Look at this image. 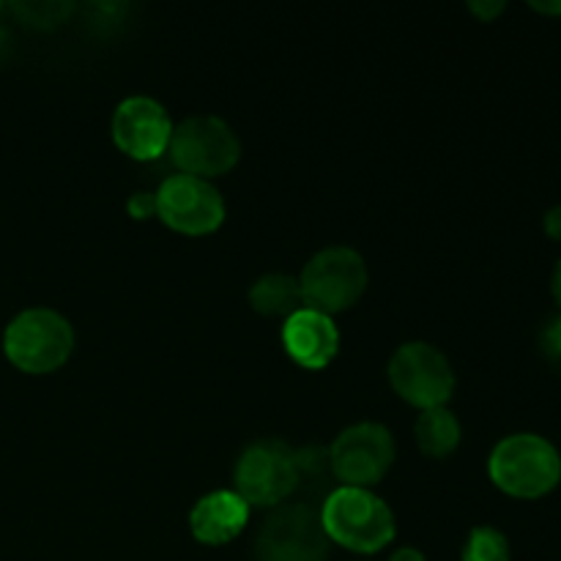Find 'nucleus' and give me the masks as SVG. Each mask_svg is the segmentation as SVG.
<instances>
[{"label":"nucleus","instance_id":"1","mask_svg":"<svg viewBox=\"0 0 561 561\" xmlns=\"http://www.w3.org/2000/svg\"><path fill=\"white\" fill-rule=\"evenodd\" d=\"M321 524L329 542L351 553H378L394 540V515L383 499L365 488H334L321 507Z\"/></svg>","mask_w":561,"mask_h":561},{"label":"nucleus","instance_id":"2","mask_svg":"<svg viewBox=\"0 0 561 561\" xmlns=\"http://www.w3.org/2000/svg\"><path fill=\"white\" fill-rule=\"evenodd\" d=\"M488 474L507 496L535 502L559 488L561 455L548 438L537 433H513L493 447Z\"/></svg>","mask_w":561,"mask_h":561},{"label":"nucleus","instance_id":"3","mask_svg":"<svg viewBox=\"0 0 561 561\" xmlns=\"http://www.w3.org/2000/svg\"><path fill=\"white\" fill-rule=\"evenodd\" d=\"M3 351L16 370L47 376L69 362L75 351V329L49 307H31L5 327Z\"/></svg>","mask_w":561,"mask_h":561},{"label":"nucleus","instance_id":"4","mask_svg":"<svg viewBox=\"0 0 561 561\" xmlns=\"http://www.w3.org/2000/svg\"><path fill=\"white\" fill-rule=\"evenodd\" d=\"M370 274L365 257L351 247H327L307 261L299 288L307 310L334 318L365 296Z\"/></svg>","mask_w":561,"mask_h":561},{"label":"nucleus","instance_id":"5","mask_svg":"<svg viewBox=\"0 0 561 561\" xmlns=\"http://www.w3.org/2000/svg\"><path fill=\"white\" fill-rule=\"evenodd\" d=\"M168 153L179 173L211 181L239 164L241 142L228 121L217 115H192L173 126Z\"/></svg>","mask_w":561,"mask_h":561},{"label":"nucleus","instance_id":"6","mask_svg":"<svg viewBox=\"0 0 561 561\" xmlns=\"http://www.w3.org/2000/svg\"><path fill=\"white\" fill-rule=\"evenodd\" d=\"M236 493L250 507H279L299 491V463L296 449L279 438H263L250 444L236 460Z\"/></svg>","mask_w":561,"mask_h":561},{"label":"nucleus","instance_id":"7","mask_svg":"<svg viewBox=\"0 0 561 561\" xmlns=\"http://www.w3.org/2000/svg\"><path fill=\"white\" fill-rule=\"evenodd\" d=\"M329 548L321 510L301 502L274 507L255 537L257 561H327Z\"/></svg>","mask_w":561,"mask_h":561},{"label":"nucleus","instance_id":"8","mask_svg":"<svg viewBox=\"0 0 561 561\" xmlns=\"http://www.w3.org/2000/svg\"><path fill=\"white\" fill-rule=\"evenodd\" d=\"M394 394L414 409L427 411L447 405L455 392V370L447 356L431 343H405L387 367Z\"/></svg>","mask_w":561,"mask_h":561},{"label":"nucleus","instance_id":"9","mask_svg":"<svg viewBox=\"0 0 561 561\" xmlns=\"http://www.w3.org/2000/svg\"><path fill=\"white\" fill-rule=\"evenodd\" d=\"M327 453L334 480L343 488L370 491L392 469L394 438L381 422H356L334 438Z\"/></svg>","mask_w":561,"mask_h":561},{"label":"nucleus","instance_id":"10","mask_svg":"<svg viewBox=\"0 0 561 561\" xmlns=\"http://www.w3.org/2000/svg\"><path fill=\"white\" fill-rule=\"evenodd\" d=\"M153 195H157V217L175 233L208 236L222 228L225 201L211 181L175 173L164 179Z\"/></svg>","mask_w":561,"mask_h":561},{"label":"nucleus","instance_id":"11","mask_svg":"<svg viewBox=\"0 0 561 561\" xmlns=\"http://www.w3.org/2000/svg\"><path fill=\"white\" fill-rule=\"evenodd\" d=\"M173 137L170 113L151 96H129L113 113V140L126 157L153 162L168 153Z\"/></svg>","mask_w":561,"mask_h":561},{"label":"nucleus","instance_id":"12","mask_svg":"<svg viewBox=\"0 0 561 561\" xmlns=\"http://www.w3.org/2000/svg\"><path fill=\"white\" fill-rule=\"evenodd\" d=\"M283 345L290 359L305 370H323L340 351V332L334 318L301 307L283 323Z\"/></svg>","mask_w":561,"mask_h":561},{"label":"nucleus","instance_id":"13","mask_svg":"<svg viewBox=\"0 0 561 561\" xmlns=\"http://www.w3.org/2000/svg\"><path fill=\"white\" fill-rule=\"evenodd\" d=\"M250 520V504L236 491H214L203 496L190 513L192 537L203 546H228L244 531Z\"/></svg>","mask_w":561,"mask_h":561},{"label":"nucleus","instance_id":"14","mask_svg":"<svg viewBox=\"0 0 561 561\" xmlns=\"http://www.w3.org/2000/svg\"><path fill=\"white\" fill-rule=\"evenodd\" d=\"M416 447L422 449V455L433 460H444L460 447V422L447 405H438V409H427L416 416L414 425Z\"/></svg>","mask_w":561,"mask_h":561},{"label":"nucleus","instance_id":"15","mask_svg":"<svg viewBox=\"0 0 561 561\" xmlns=\"http://www.w3.org/2000/svg\"><path fill=\"white\" fill-rule=\"evenodd\" d=\"M250 305L252 310L261 312L266 318H290L294 312H299L305 307L301 301V288L299 279L290 277V274H263L261 279H255V285L250 288Z\"/></svg>","mask_w":561,"mask_h":561},{"label":"nucleus","instance_id":"16","mask_svg":"<svg viewBox=\"0 0 561 561\" xmlns=\"http://www.w3.org/2000/svg\"><path fill=\"white\" fill-rule=\"evenodd\" d=\"M510 540L493 526H477L469 531L463 546V561H510Z\"/></svg>","mask_w":561,"mask_h":561},{"label":"nucleus","instance_id":"17","mask_svg":"<svg viewBox=\"0 0 561 561\" xmlns=\"http://www.w3.org/2000/svg\"><path fill=\"white\" fill-rule=\"evenodd\" d=\"M11 11H14V14L20 16L27 27H42V31H47V27L64 25L66 16L75 11V5L55 3V0H38V3L36 0H27V3L11 5Z\"/></svg>","mask_w":561,"mask_h":561},{"label":"nucleus","instance_id":"18","mask_svg":"<svg viewBox=\"0 0 561 561\" xmlns=\"http://www.w3.org/2000/svg\"><path fill=\"white\" fill-rule=\"evenodd\" d=\"M126 211H129L131 219L142 222L148 217H157V195L153 192H137V195L129 197L126 203Z\"/></svg>","mask_w":561,"mask_h":561},{"label":"nucleus","instance_id":"19","mask_svg":"<svg viewBox=\"0 0 561 561\" xmlns=\"http://www.w3.org/2000/svg\"><path fill=\"white\" fill-rule=\"evenodd\" d=\"M542 351H546L551 359L561 362V316L553 318V321L542 329Z\"/></svg>","mask_w":561,"mask_h":561},{"label":"nucleus","instance_id":"20","mask_svg":"<svg viewBox=\"0 0 561 561\" xmlns=\"http://www.w3.org/2000/svg\"><path fill=\"white\" fill-rule=\"evenodd\" d=\"M504 9H507V3H502V0H488V3L485 0H477V3H469L471 14L480 16L482 22H493Z\"/></svg>","mask_w":561,"mask_h":561},{"label":"nucleus","instance_id":"21","mask_svg":"<svg viewBox=\"0 0 561 561\" xmlns=\"http://www.w3.org/2000/svg\"><path fill=\"white\" fill-rule=\"evenodd\" d=\"M542 228H546L548 239L559 241V244H561V206L548 208L546 217H542Z\"/></svg>","mask_w":561,"mask_h":561},{"label":"nucleus","instance_id":"22","mask_svg":"<svg viewBox=\"0 0 561 561\" xmlns=\"http://www.w3.org/2000/svg\"><path fill=\"white\" fill-rule=\"evenodd\" d=\"M389 561H427V559L420 548H398V551L389 557Z\"/></svg>","mask_w":561,"mask_h":561},{"label":"nucleus","instance_id":"23","mask_svg":"<svg viewBox=\"0 0 561 561\" xmlns=\"http://www.w3.org/2000/svg\"><path fill=\"white\" fill-rule=\"evenodd\" d=\"M529 9L540 11V14H551V16H561V3H537V0H531Z\"/></svg>","mask_w":561,"mask_h":561},{"label":"nucleus","instance_id":"24","mask_svg":"<svg viewBox=\"0 0 561 561\" xmlns=\"http://www.w3.org/2000/svg\"><path fill=\"white\" fill-rule=\"evenodd\" d=\"M551 294H553V299H557V305H559V310H561V261L557 263V268H553Z\"/></svg>","mask_w":561,"mask_h":561},{"label":"nucleus","instance_id":"25","mask_svg":"<svg viewBox=\"0 0 561 561\" xmlns=\"http://www.w3.org/2000/svg\"><path fill=\"white\" fill-rule=\"evenodd\" d=\"M0 9H3V5H0Z\"/></svg>","mask_w":561,"mask_h":561}]
</instances>
